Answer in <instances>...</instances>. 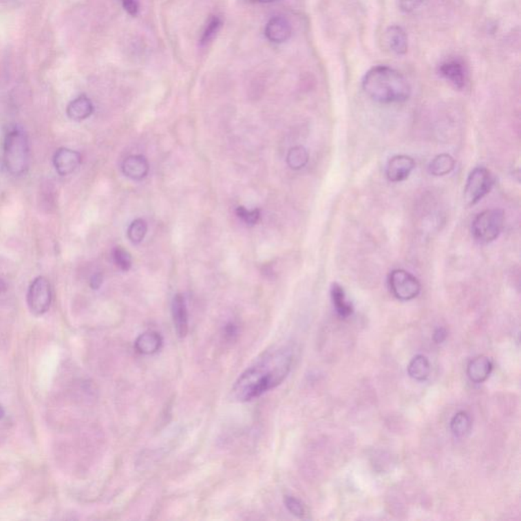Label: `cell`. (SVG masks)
Wrapping results in <instances>:
<instances>
[{
  "instance_id": "1",
  "label": "cell",
  "mask_w": 521,
  "mask_h": 521,
  "mask_svg": "<svg viewBox=\"0 0 521 521\" xmlns=\"http://www.w3.org/2000/svg\"><path fill=\"white\" fill-rule=\"evenodd\" d=\"M293 363L290 348L268 350L238 377L233 387V397L240 403L258 398L286 379Z\"/></svg>"
},
{
  "instance_id": "2",
  "label": "cell",
  "mask_w": 521,
  "mask_h": 521,
  "mask_svg": "<svg viewBox=\"0 0 521 521\" xmlns=\"http://www.w3.org/2000/svg\"><path fill=\"white\" fill-rule=\"evenodd\" d=\"M363 89L374 101L383 104L401 103L412 94L410 83L392 67H373L363 78Z\"/></svg>"
},
{
  "instance_id": "3",
  "label": "cell",
  "mask_w": 521,
  "mask_h": 521,
  "mask_svg": "<svg viewBox=\"0 0 521 521\" xmlns=\"http://www.w3.org/2000/svg\"><path fill=\"white\" fill-rule=\"evenodd\" d=\"M3 161L12 176H20L29 167V142L27 136L20 129H12L6 135Z\"/></svg>"
},
{
  "instance_id": "4",
  "label": "cell",
  "mask_w": 521,
  "mask_h": 521,
  "mask_svg": "<svg viewBox=\"0 0 521 521\" xmlns=\"http://www.w3.org/2000/svg\"><path fill=\"white\" fill-rule=\"evenodd\" d=\"M503 210L488 209L480 212L471 224V233L478 244H488L496 240L504 227Z\"/></svg>"
},
{
  "instance_id": "5",
  "label": "cell",
  "mask_w": 521,
  "mask_h": 521,
  "mask_svg": "<svg viewBox=\"0 0 521 521\" xmlns=\"http://www.w3.org/2000/svg\"><path fill=\"white\" fill-rule=\"evenodd\" d=\"M494 186V176L486 167H476L469 173L465 188L467 205L474 206L486 197Z\"/></svg>"
},
{
  "instance_id": "6",
  "label": "cell",
  "mask_w": 521,
  "mask_h": 521,
  "mask_svg": "<svg viewBox=\"0 0 521 521\" xmlns=\"http://www.w3.org/2000/svg\"><path fill=\"white\" fill-rule=\"evenodd\" d=\"M388 284L392 295L403 301L416 299L422 289L418 278L403 269L393 270L389 275Z\"/></svg>"
},
{
  "instance_id": "7",
  "label": "cell",
  "mask_w": 521,
  "mask_h": 521,
  "mask_svg": "<svg viewBox=\"0 0 521 521\" xmlns=\"http://www.w3.org/2000/svg\"><path fill=\"white\" fill-rule=\"evenodd\" d=\"M52 301V289L47 278L43 276L35 278L28 291V306L36 316L48 312Z\"/></svg>"
},
{
  "instance_id": "8",
  "label": "cell",
  "mask_w": 521,
  "mask_h": 521,
  "mask_svg": "<svg viewBox=\"0 0 521 521\" xmlns=\"http://www.w3.org/2000/svg\"><path fill=\"white\" fill-rule=\"evenodd\" d=\"M416 168V161L407 155H396L388 161L386 176L391 182H401L410 178Z\"/></svg>"
},
{
  "instance_id": "9",
  "label": "cell",
  "mask_w": 521,
  "mask_h": 521,
  "mask_svg": "<svg viewBox=\"0 0 521 521\" xmlns=\"http://www.w3.org/2000/svg\"><path fill=\"white\" fill-rule=\"evenodd\" d=\"M53 163L59 176H71L80 167L82 155L72 149L61 148L55 153Z\"/></svg>"
},
{
  "instance_id": "10",
  "label": "cell",
  "mask_w": 521,
  "mask_h": 521,
  "mask_svg": "<svg viewBox=\"0 0 521 521\" xmlns=\"http://www.w3.org/2000/svg\"><path fill=\"white\" fill-rule=\"evenodd\" d=\"M291 33H293V28L289 21L284 17H274L266 25V38L273 43H284L290 38Z\"/></svg>"
},
{
  "instance_id": "11",
  "label": "cell",
  "mask_w": 521,
  "mask_h": 521,
  "mask_svg": "<svg viewBox=\"0 0 521 521\" xmlns=\"http://www.w3.org/2000/svg\"><path fill=\"white\" fill-rule=\"evenodd\" d=\"M171 312L176 334L178 337H186L189 332L188 308H187L186 299L180 293L176 295L172 301Z\"/></svg>"
},
{
  "instance_id": "12",
  "label": "cell",
  "mask_w": 521,
  "mask_h": 521,
  "mask_svg": "<svg viewBox=\"0 0 521 521\" xmlns=\"http://www.w3.org/2000/svg\"><path fill=\"white\" fill-rule=\"evenodd\" d=\"M121 169L127 178L141 180L148 176V160L142 155H131L123 160Z\"/></svg>"
},
{
  "instance_id": "13",
  "label": "cell",
  "mask_w": 521,
  "mask_h": 521,
  "mask_svg": "<svg viewBox=\"0 0 521 521\" xmlns=\"http://www.w3.org/2000/svg\"><path fill=\"white\" fill-rule=\"evenodd\" d=\"M492 371V361L489 357L480 356L469 361L467 373L471 382L480 384L490 377Z\"/></svg>"
},
{
  "instance_id": "14",
  "label": "cell",
  "mask_w": 521,
  "mask_h": 521,
  "mask_svg": "<svg viewBox=\"0 0 521 521\" xmlns=\"http://www.w3.org/2000/svg\"><path fill=\"white\" fill-rule=\"evenodd\" d=\"M439 72L444 78L456 88L462 89L465 86V80H467L465 70L459 61H445L440 65Z\"/></svg>"
},
{
  "instance_id": "15",
  "label": "cell",
  "mask_w": 521,
  "mask_h": 521,
  "mask_svg": "<svg viewBox=\"0 0 521 521\" xmlns=\"http://www.w3.org/2000/svg\"><path fill=\"white\" fill-rule=\"evenodd\" d=\"M388 47L397 55H403L407 52L408 41L407 35L403 28L399 25H392L387 29L385 34Z\"/></svg>"
},
{
  "instance_id": "16",
  "label": "cell",
  "mask_w": 521,
  "mask_h": 521,
  "mask_svg": "<svg viewBox=\"0 0 521 521\" xmlns=\"http://www.w3.org/2000/svg\"><path fill=\"white\" fill-rule=\"evenodd\" d=\"M94 106L87 96L82 95L72 100L67 108V116L72 120H85L92 116Z\"/></svg>"
},
{
  "instance_id": "17",
  "label": "cell",
  "mask_w": 521,
  "mask_h": 521,
  "mask_svg": "<svg viewBox=\"0 0 521 521\" xmlns=\"http://www.w3.org/2000/svg\"><path fill=\"white\" fill-rule=\"evenodd\" d=\"M162 337L157 332H145L136 340L135 348L140 354L149 356L156 354L162 346Z\"/></svg>"
},
{
  "instance_id": "18",
  "label": "cell",
  "mask_w": 521,
  "mask_h": 521,
  "mask_svg": "<svg viewBox=\"0 0 521 521\" xmlns=\"http://www.w3.org/2000/svg\"><path fill=\"white\" fill-rule=\"evenodd\" d=\"M331 299L338 316L346 319L354 314V306L346 297L343 287L338 284H332Z\"/></svg>"
},
{
  "instance_id": "19",
  "label": "cell",
  "mask_w": 521,
  "mask_h": 521,
  "mask_svg": "<svg viewBox=\"0 0 521 521\" xmlns=\"http://www.w3.org/2000/svg\"><path fill=\"white\" fill-rule=\"evenodd\" d=\"M407 373L412 379L422 382L429 378L431 365L429 359L423 354H418L408 363Z\"/></svg>"
},
{
  "instance_id": "20",
  "label": "cell",
  "mask_w": 521,
  "mask_h": 521,
  "mask_svg": "<svg viewBox=\"0 0 521 521\" xmlns=\"http://www.w3.org/2000/svg\"><path fill=\"white\" fill-rule=\"evenodd\" d=\"M455 160L449 154H440L431 161L429 165V173L435 176H444L453 171Z\"/></svg>"
},
{
  "instance_id": "21",
  "label": "cell",
  "mask_w": 521,
  "mask_h": 521,
  "mask_svg": "<svg viewBox=\"0 0 521 521\" xmlns=\"http://www.w3.org/2000/svg\"><path fill=\"white\" fill-rule=\"evenodd\" d=\"M450 429L455 437H465V436H467L471 432V416L465 412H457L453 416L452 420H451Z\"/></svg>"
},
{
  "instance_id": "22",
  "label": "cell",
  "mask_w": 521,
  "mask_h": 521,
  "mask_svg": "<svg viewBox=\"0 0 521 521\" xmlns=\"http://www.w3.org/2000/svg\"><path fill=\"white\" fill-rule=\"evenodd\" d=\"M308 158L310 156L305 147L295 146L291 148L287 154V164L291 169L299 170L308 164Z\"/></svg>"
},
{
  "instance_id": "23",
  "label": "cell",
  "mask_w": 521,
  "mask_h": 521,
  "mask_svg": "<svg viewBox=\"0 0 521 521\" xmlns=\"http://www.w3.org/2000/svg\"><path fill=\"white\" fill-rule=\"evenodd\" d=\"M148 231V224L144 219L134 220L127 229V237L134 244H141Z\"/></svg>"
},
{
  "instance_id": "24",
  "label": "cell",
  "mask_w": 521,
  "mask_h": 521,
  "mask_svg": "<svg viewBox=\"0 0 521 521\" xmlns=\"http://www.w3.org/2000/svg\"><path fill=\"white\" fill-rule=\"evenodd\" d=\"M221 27H222V20L217 16L211 17L208 24L206 25L201 39H200L201 45H207L208 43H210L216 37Z\"/></svg>"
},
{
  "instance_id": "25",
  "label": "cell",
  "mask_w": 521,
  "mask_h": 521,
  "mask_svg": "<svg viewBox=\"0 0 521 521\" xmlns=\"http://www.w3.org/2000/svg\"><path fill=\"white\" fill-rule=\"evenodd\" d=\"M112 258L114 264L121 270V271H129L133 265V259L131 254L121 246H116L112 251Z\"/></svg>"
},
{
  "instance_id": "26",
  "label": "cell",
  "mask_w": 521,
  "mask_h": 521,
  "mask_svg": "<svg viewBox=\"0 0 521 521\" xmlns=\"http://www.w3.org/2000/svg\"><path fill=\"white\" fill-rule=\"evenodd\" d=\"M237 215L238 218L244 221L246 225L254 226L260 220L261 212L259 209L251 210L250 211V210L240 206V207H237Z\"/></svg>"
},
{
  "instance_id": "27",
  "label": "cell",
  "mask_w": 521,
  "mask_h": 521,
  "mask_svg": "<svg viewBox=\"0 0 521 521\" xmlns=\"http://www.w3.org/2000/svg\"><path fill=\"white\" fill-rule=\"evenodd\" d=\"M284 505L293 515L303 518L306 514L305 506L299 499L293 496L284 497Z\"/></svg>"
},
{
  "instance_id": "28",
  "label": "cell",
  "mask_w": 521,
  "mask_h": 521,
  "mask_svg": "<svg viewBox=\"0 0 521 521\" xmlns=\"http://www.w3.org/2000/svg\"><path fill=\"white\" fill-rule=\"evenodd\" d=\"M423 1L424 0H397V3H398V8H401V12L408 14V12L416 10L423 3Z\"/></svg>"
},
{
  "instance_id": "29",
  "label": "cell",
  "mask_w": 521,
  "mask_h": 521,
  "mask_svg": "<svg viewBox=\"0 0 521 521\" xmlns=\"http://www.w3.org/2000/svg\"><path fill=\"white\" fill-rule=\"evenodd\" d=\"M125 12L131 17H137L139 14V2L138 0H121Z\"/></svg>"
},
{
  "instance_id": "30",
  "label": "cell",
  "mask_w": 521,
  "mask_h": 521,
  "mask_svg": "<svg viewBox=\"0 0 521 521\" xmlns=\"http://www.w3.org/2000/svg\"><path fill=\"white\" fill-rule=\"evenodd\" d=\"M446 338H447V331L443 327H438L434 332L433 339L436 343H442L445 341Z\"/></svg>"
},
{
  "instance_id": "31",
  "label": "cell",
  "mask_w": 521,
  "mask_h": 521,
  "mask_svg": "<svg viewBox=\"0 0 521 521\" xmlns=\"http://www.w3.org/2000/svg\"><path fill=\"white\" fill-rule=\"evenodd\" d=\"M102 282H103V276H102V274L96 273L91 278L90 285L93 289H98L101 286Z\"/></svg>"
},
{
  "instance_id": "32",
  "label": "cell",
  "mask_w": 521,
  "mask_h": 521,
  "mask_svg": "<svg viewBox=\"0 0 521 521\" xmlns=\"http://www.w3.org/2000/svg\"><path fill=\"white\" fill-rule=\"evenodd\" d=\"M237 328L235 327V325L233 324H228L226 327H225V333H226L227 336H229V337H233V336H235V334H237Z\"/></svg>"
},
{
  "instance_id": "33",
  "label": "cell",
  "mask_w": 521,
  "mask_h": 521,
  "mask_svg": "<svg viewBox=\"0 0 521 521\" xmlns=\"http://www.w3.org/2000/svg\"><path fill=\"white\" fill-rule=\"evenodd\" d=\"M248 1L259 2V3H272V2L277 1V0H248Z\"/></svg>"
},
{
  "instance_id": "34",
  "label": "cell",
  "mask_w": 521,
  "mask_h": 521,
  "mask_svg": "<svg viewBox=\"0 0 521 521\" xmlns=\"http://www.w3.org/2000/svg\"><path fill=\"white\" fill-rule=\"evenodd\" d=\"M6 290V284L3 280L0 279V293H4Z\"/></svg>"
},
{
  "instance_id": "35",
  "label": "cell",
  "mask_w": 521,
  "mask_h": 521,
  "mask_svg": "<svg viewBox=\"0 0 521 521\" xmlns=\"http://www.w3.org/2000/svg\"><path fill=\"white\" fill-rule=\"evenodd\" d=\"M4 416V410L3 408H2V406L0 405V418H3Z\"/></svg>"
}]
</instances>
